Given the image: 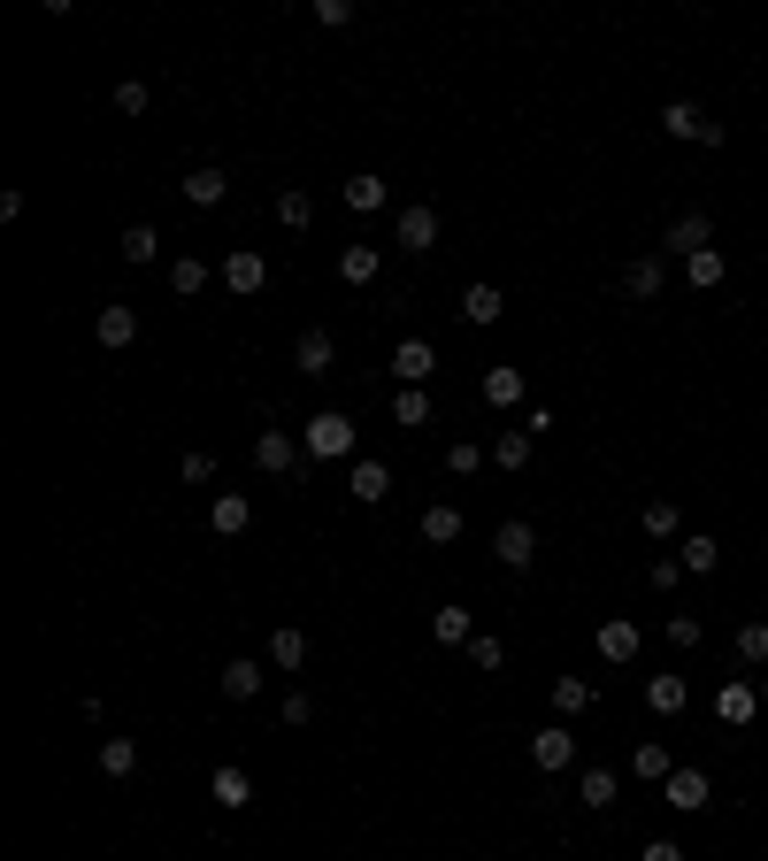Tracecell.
Returning a JSON list of instances; mask_svg holds the SVG:
<instances>
[{
    "label": "cell",
    "mask_w": 768,
    "mask_h": 861,
    "mask_svg": "<svg viewBox=\"0 0 768 861\" xmlns=\"http://www.w3.org/2000/svg\"><path fill=\"white\" fill-rule=\"evenodd\" d=\"M614 792H622L614 769H585V777H577V800H585V808H614Z\"/></svg>",
    "instance_id": "obj_27"
},
{
    "label": "cell",
    "mask_w": 768,
    "mask_h": 861,
    "mask_svg": "<svg viewBox=\"0 0 768 861\" xmlns=\"http://www.w3.org/2000/svg\"><path fill=\"white\" fill-rule=\"evenodd\" d=\"M431 369H439V346L431 339H400L392 346V377H400V385H423Z\"/></svg>",
    "instance_id": "obj_9"
},
{
    "label": "cell",
    "mask_w": 768,
    "mask_h": 861,
    "mask_svg": "<svg viewBox=\"0 0 768 861\" xmlns=\"http://www.w3.org/2000/svg\"><path fill=\"white\" fill-rule=\"evenodd\" d=\"M530 762H538V769H569V762H577V731H569V723H546V731L530 738Z\"/></svg>",
    "instance_id": "obj_7"
},
{
    "label": "cell",
    "mask_w": 768,
    "mask_h": 861,
    "mask_svg": "<svg viewBox=\"0 0 768 861\" xmlns=\"http://www.w3.org/2000/svg\"><path fill=\"white\" fill-rule=\"evenodd\" d=\"M699 639H707V631H699V616H669V647H684V654H692Z\"/></svg>",
    "instance_id": "obj_43"
},
{
    "label": "cell",
    "mask_w": 768,
    "mask_h": 861,
    "mask_svg": "<svg viewBox=\"0 0 768 861\" xmlns=\"http://www.w3.org/2000/svg\"><path fill=\"white\" fill-rule=\"evenodd\" d=\"M715 715H723L730 731H746V723L761 715V685H738V678H730V685L715 692Z\"/></svg>",
    "instance_id": "obj_10"
},
{
    "label": "cell",
    "mask_w": 768,
    "mask_h": 861,
    "mask_svg": "<svg viewBox=\"0 0 768 861\" xmlns=\"http://www.w3.org/2000/svg\"><path fill=\"white\" fill-rule=\"evenodd\" d=\"M738 662H746V670H768V623H738Z\"/></svg>",
    "instance_id": "obj_37"
},
{
    "label": "cell",
    "mask_w": 768,
    "mask_h": 861,
    "mask_svg": "<svg viewBox=\"0 0 768 861\" xmlns=\"http://www.w3.org/2000/svg\"><path fill=\"white\" fill-rule=\"evenodd\" d=\"M622 285H630V301H653V293H661V254H638V262L622 270Z\"/></svg>",
    "instance_id": "obj_29"
},
{
    "label": "cell",
    "mask_w": 768,
    "mask_h": 861,
    "mask_svg": "<svg viewBox=\"0 0 768 861\" xmlns=\"http://www.w3.org/2000/svg\"><path fill=\"white\" fill-rule=\"evenodd\" d=\"M645 538H661V546H669V538H676V531H684V516H676V501H653V508H645Z\"/></svg>",
    "instance_id": "obj_36"
},
{
    "label": "cell",
    "mask_w": 768,
    "mask_h": 861,
    "mask_svg": "<svg viewBox=\"0 0 768 861\" xmlns=\"http://www.w3.org/2000/svg\"><path fill=\"white\" fill-rule=\"evenodd\" d=\"M461 316H469L476 332H484V324H499V316H507V301H499V285H469V293H461Z\"/></svg>",
    "instance_id": "obj_14"
},
{
    "label": "cell",
    "mask_w": 768,
    "mask_h": 861,
    "mask_svg": "<svg viewBox=\"0 0 768 861\" xmlns=\"http://www.w3.org/2000/svg\"><path fill=\"white\" fill-rule=\"evenodd\" d=\"M661 792H669V808H676V816H699V808H707V777H699V769H676Z\"/></svg>",
    "instance_id": "obj_12"
},
{
    "label": "cell",
    "mask_w": 768,
    "mask_h": 861,
    "mask_svg": "<svg viewBox=\"0 0 768 861\" xmlns=\"http://www.w3.org/2000/svg\"><path fill=\"white\" fill-rule=\"evenodd\" d=\"M661 246H669V254H684V262H692V254H707V246H715V223H707V216H699V208H684V216H676V223H669V231H661Z\"/></svg>",
    "instance_id": "obj_3"
},
{
    "label": "cell",
    "mask_w": 768,
    "mask_h": 861,
    "mask_svg": "<svg viewBox=\"0 0 768 861\" xmlns=\"http://www.w3.org/2000/svg\"><path fill=\"white\" fill-rule=\"evenodd\" d=\"M277 223H285V231H307V223H315V200H307L301 185H285V192H277Z\"/></svg>",
    "instance_id": "obj_33"
},
{
    "label": "cell",
    "mask_w": 768,
    "mask_h": 861,
    "mask_svg": "<svg viewBox=\"0 0 768 861\" xmlns=\"http://www.w3.org/2000/svg\"><path fill=\"white\" fill-rule=\"evenodd\" d=\"M645 707H653V715H684V707H692V685H684V678H645Z\"/></svg>",
    "instance_id": "obj_13"
},
{
    "label": "cell",
    "mask_w": 768,
    "mask_h": 861,
    "mask_svg": "<svg viewBox=\"0 0 768 861\" xmlns=\"http://www.w3.org/2000/svg\"><path fill=\"white\" fill-rule=\"evenodd\" d=\"M446 470H454V477H476V447H469V439L446 447Z\"/></svg>",
    "instance_id": "obj_48"
},
{
    "label": "cell",
    "mask_w": 768,
    "mask_h": 861,
    "mask_svg": "<svg viewBox=\"0 0 768 861\" xmlns=\"http://www.w3.org/2000/svg\"><path fill=\"white\" fill-rule=\"evenodd\" d=\"M630 777H645V785H669V777H676V762H669V746H661V738H645V746L630 754Z\"/></svg>",
    "instance_id": "obj_17"
},
{
    "label": "cell",
    "mask_w": 768,
    "mask_h": 861,
    "mask_svg": "<svg viewBox=\"0 0 768 861\" xmlns=\"http://www.w3.org/2000/svg\"><path fill=\"white\" fill-rule=\"evenodd\" d=\"M223 192H231V177L215 170V162H200V170L185 177V200H192V208H215V200H223Z\"/></svg>",
    "instance_id": "obj_19"
},
{
    "label": "cell",
    "mask_w": 768,
    "mask_h": 861,
    "mask_svg": "<svg viewBox=\"0 0 768 861\" xmlns=\"http://www.w3.org/2000/svg\"><path fill=\"white\" fill-rule=\"evenodd\" d=\"M661 132H669V139H699V132H707V116H699L692 101H669V108H661Z\"/></svg>",
    "instance_id": "obj_28"
},
{
    "label": "cell",
    "mask_w": 768,
    "mask_h": 861,
    "mask_svg": "<svg viewBox=\"0 0 768 861\" xmlns=\"http://www.w3.org/2000/svg\"><path fill=\"white\" fill-rule=\"evenodd\" d=\"M423 538H431V546H454V538H461V508H454V501L423 508Z\"/></svg>",
    "instance_id": "obj_32"
},
{
    "label": "cell",
    "mask_w": 768,
    "mask_h": 861,
    "mask_svg": "<svg viewBox=\"0 0 768 861\" xmlns=\"http://www.w3.org/2000/svg\"><path fill=\"white\" fill-rule=\"evenodd\" d=\"M293 361H301V377H330V361H338V339H330V332H301Z\"/></svg>",
    "instance_id": "obj_11"
},
{
    "label": "cell",
    "mask_w": 768,
    "mask_h": 861,
    "mask_svg": "<svg viewBox=\"0 0 768 861\" xmlns=\"http://www.w3.org/2000/svg\"><path fill=\"white\" fill-rule=\"evenodd\" d=\"M277 715H285V731H301V723H315V700H307V692H285Z\"/></svg>",
    "instance_id": "obj_44"
},
{
    "label": "cell",
    "mask_w": 768,
    "mask_h": 861,
    "mask_svg": "<svg viewBox=\"0 0 768 861\" xmlns=\"http://www.w3.org/2000/svg\"><path fill=\"white\" fill-rule=\"evenodd\" d=\"M676 585H684V561L661 554V561H653V592H676Z\"/></svg>",
    "instance_id": "obj_46"
},
{
    "label": "cell",
    "mask_w": 768,
    "mask_h": 861,
    "mask_svg": "<svg viewBox=\"0 0 768 861\" xmlns=\"http://www.w3.org/2000/svg\"><path fill=\"white\" fill-rule=\"evenodd\" d=\"M385 493H392V470H385V462H354V501H361V508H377Z\"/></svg>",
    "instance_id": "obj_26"
},
{
    "label": "cell",
    "mask_w": 768,
    "mask_h": 861,
    "mask_svg": "<svg viewBox=\"0 0 768 861\" xmlns=\"http://www.w3.org/2000/svg\"><path fill=\"white\" fill-rule=\"evenodd\" d=\"M684 277H692L699 293H715V285H723V246H707V254H692V262H684Z\"/></svg>",
    "instance_id": "obj_38"
},
{
    "label": "cell",
    "mask_w": 768,
    "mask_h": 861,
    "mask_svg": "<svg viewBox=\"0 0 768 861\" xmlns=\"http://www.w3.org/2000/svg\"><path fill=\"white\" fill-rule=\"evenodd\" d=\"M392 423H400V431H423V423H431V392H423V385H400V392H392Z\"/></svg>",
    "instance_id": "obj_15"
},
{
    "label": "cell",
    "mask_w": 768,
    "mask_h": 861,
    "mask_svg": "<svg viewBox=\"0 0 768 861\" xmlns=\"http://www.w3.org/2000/svg\"><path fill=\"white\" fill-rule=\"evenodd\" d=\"M484 400H492V408H515V400H523V369H507V361L484 369Z\"/></svg>",
    "instance_id": "obj_30"
},
{
    "label": "cell",
    "mask_w": 768,
    "mask_h": 861,
    "mask_svg": "<svg viewBox=\"0 0 768 861\" xmlns=\"http://www.w3.org/2000/svg\"><path fill=\"white\" fill-rule=\"evenodd\" d=\"M392 246H408V254H431V246H439V208H431V200L400 208V216H392Z\"/></svg>",
    "instance_id": "obj_2"
},
{
    "label": "cell",
    "mask_w": 768,
    "mask_h": 861,
    "mask_svg": "<svg viewBox=\"0 0 768 861\" xmlns=\"http://www.w3.org/2000/svg\"><path fill=\"white\" fill-rule=\"evenodd\" d=\"M93 339L108 346V354H124V346L139 339V308H124V301H108V308L93 316Z\"/></svg>",
    "instance_id": "obj_5"
},
{
    "label": "cell",
    "mask_w": 768,
    "mask_h": 861,
    "mask_svg": "<svg viewBox=\"0 0 768 861\" xmlns=\"http://www.w3.org/2000/svg\"><path fill=\"white\" fill-rule=\"evenodd\" d=\"M116 108H124V116H147V85L124 77V85H116Z\"/></svg>",
    "instance_id": "obj_45"
},
{
    "label": "cell",
    "mask_w": 768,
    "mask_h": 861,
    "mask_svg": "<svg viewBox=\"0 0 768 861\" xmlns=\"http://www.w3.org/2000/svg\"><path fill=\"white\" fill-rule=\"evenodd\" d=\"M600 662H638V623H600Z\"/></svg>",
    "instance_id": "obj_21"
},
{
    "label": "cell",
    "mask_w": 768,
    "mask_h": 861,
    "mask_svg": "<svg viewBox=\"0 0 768 861\" xmlns=\"http://www.w3.org/2000/svg\"><path fill=\"white\" fill-rule=\"evenodd\" d=\"M208 800H215V808H231V816H239V808H254V777H246V769H239V762H223V769H215V777H208Z\"/></svg>",
    "instance_id": "obj_8"
},
{
    "label": "cell",
    "mask_w": 768,
    "mask_h": 861,
    "mask_svg": "<svg viewBox=\"0 0 768 861\" xmlns=\"http://www.w3.org/2000/svg\"><path fill=\"white\" fill-rule=\"evenodd\" d=\"M338 192H346V208H354V216H377V208H385V177H369V170H354Z\"/></svg>",
    "instance_id": "obj_18"
},
{
    "label": "cell",
    "mask_w": 768,
    "mask_h": 861,
    "mask_svg": "<svg viewBox=\"0 0 768 861\" xmlns=\"http://www.w3.org/2000/svg\"><path fill=\"white\" fill-rule=\"evenodd\" d=\"M377 270H385L377 246H346V254H338V277H346V285H377Z\"/></svg>",
    "instance_id": "obj_24"
},
{
    "label": "cell",
    "mask_w": 768,
    "mask_h": 861,
    "mask_svg": "<svg viewBox=\"0 0 768 861\" xmlns=\"http://www.w3.org/2000/svg\"><path fill=\"white\" fill-rule=\"evenodd\" d=\"M223 285H231V293H262V285H270V262H262L254 246H231V254H223Z\"/></svg>",
    "instance_id": "obj_6"
},
{
    "label": "cell",
    "mask_w": 768,
    "mask_h": 861,
    "mask_svg": "<svg viewBox=\"0 0 768 861\" xmlns=\"http://www.w3.org/2000/svg\"><path fill=\"white\" fill-rule=\"evenodd\" d=\"M154 254H161V231H154V223H131V231H124V262H154Z\"/></svg>",
    "instance_id": "obj_40"
},
{
    "label": "cell",
    "mask_w": 768,
    "mask_h": 861,
    "mask_svg": "<svg viewBox=\"0 0 768 861\" xmlns=\"http://www.w3.org/2000/svg\"><path fill=\"white\" fill-rule=\"evenodd\" d=\"M101 769H108V777H131V769H139V746H131V738H101Z\"/></svg>",
    "instance_id": "obj_39"
},
{
    "label": "cell",
    "mask_w": 768,
    "mask_h": 861,
    "mask_svg": "<svg viewBox=\"0 0 768 861\" xmlns=\"http://www.w3.org/2000/svg\"><path fill=\"white\" fill-rule=\"evenodd\" d=\"M270 662H277L285 678H301V670H307V639L293 631V623H285V631H270Z\"/></svg>",
    "instance_id": "obj_20"
},
{
    "label": "cell",
    "mask_w": 768,
    "mask_h": 861,
    "mask_svg": "<svg viewBox=\"0 0 768 861\" xmlns=\"http://www.w3.org/2000/svg\"><path fill=\"white\" fill-rule=\"evenodd\" d=\"M200 285H208V262H200V254H177V262H169V293H185V301H192Z\"/></svg>",
    "instance_id": "obj_34"
},
{
    "label": "cell",
    "mask_w": 768,
    "mask_h": 861,
    "mask_svg": "<svg viewBox=\"0 0 768 861\" xmlns=\"http://www.w3.org/2000/svg\"><path fill=\"white\" fill-rule=\"evenodd\" d=\"M208 523H215L223 538H239V531L254 523V508H246V493H215V508H208Z\"/></svg>",
    "instance_id": "obj_22"
},
{
    "label": "cell",
    "mask_w": 768,
    "mask_h": 861,
    "mask_svg": "<svg viewBox=\"0 0 768 861\" xmlns=\"http://www.w3.org/2000/svg\"><path fill=\"white\" fill-rule=\"evenodd\" d=\"M315 15H323L330 31H346V23H354V0H315Z\"/></svg>",
    "instance_id": "obj_47"
},
{
    "label": "cell",
    "mask_w": 768,
    "mask_h": 861,
    "mask_svg": "<svg viewBox=\"0 0 768 861\" xmlns=\"http://www.w3.org/2000/svg\"><path fill=\"white\" fill-rule=\"evenodd\" d=\"M301 439H307V454H315V462H346V454H354V416H338V408H323V416L307 423Z\"/></svg>",
    "instance_id": "obj_1"
},
{
    "label": "cell",
    "mask_w": 768,
    "mask_h": 861,
    "mask_svg": "<svg viewBox=\"0 0 768 861\" xmlns=\"http://www.w3.org/2000/svg\"><path fill=\"white\" fill-rule=\"evenodd\" d=\"M638 861H684V847H676V839H653V847H645Z\"/></svg>",
    "instance_id": "obj_49"
},
{
    "label": "cell",
    "mask_w": 768,
    "mask_h": 861,
    "mask_svg": "<svg viewBox=\"0 0 768 861\" xmlns=\"http://www.w3.org/2000/svg\"><path fill=\"white\" fill-rule=\"evenodd\" d=\"M431 639H439V647H469V639H476V631H469V608H461V600H446V608L431 616Z\"/></svg>",
    "instance_id": "obj_23"
},
{
    "label": "cell",
    "mask_w": 768,
    "mask_h": 861,
    "mask_svg": "<svg viewBox=\"0 0 768 861\" xmlns=\"http://www.w3.org/2000/svg\"><path fill=\"white\" fill-rule=\"evenodd\" d=\"M262 692V662H231L223 670V700H254Z\"/></svg>",
    "instance_id": "obj_35"
},
{
    "label": "cell",
    "mask_w": 768,
    "mask_h": 861,
    "mask_svg": "<svg viewBox=\"0 0 768 861\" xmlns=\"http://www.w3.org/2000/svg\"><path fill=\"white\" fill-rule=\"evenodd\" d=\"M530 447H538V431H523V423H515V431H499V439H492V462H499V470H523V462H530Z\"/></svg>",
    "instance_id": "obj_25"
},
{
    "label": "cell",
    "mask_w": 768,
    "mask_h": 861,
    "mask_svg": "<svg viewBox=\"0 0 768 861\" xmlns=\"http://www.w3.org/2000/svg\"><path fill=\"white\" fill-rule=\"evenodd\" d=\"M761 707H768V678H761Z\"/></svg>",
    "instance_id": "obj_50"
},
{
    "label": "cell",
    "mask_w": 768,
    "mask_h": 861,
    "mask_svg": "<svg viewBox=\"0 0 768 861\" xmlns=\"http://www.w3.org/2000/svg\"><path fill=\"white\" fill-rule=\"evenodd\" d=\"M254 470L285 477V470H293V431H262V439H254Z\"/></svg>",
    "instance_id": "obj_16"
},
{
    "label": "cell",
    "mask_w": 768,
    "mask_h": 861,
    "mask_svg": "<svg viewBox=\"0 0 768 861\" xmlns=\"http://www.w3.org/2000/svg\"><path fill=\"white\" fill-rule=\"evenodd\" d=\"M492 554H499L507 569H530V561H538V531H530L523 516H507L499 531H492Z\"/></svg>",
    "instance_id": "obj_4"
},
{
    "label": "cell",
    "mask_w": 768,
    "mask_h": 861,
    "mask_svg": "<svg viewBox=\"0 0 768 861\" xmlns=\"http://www.w3.org/2000/svg\"><path fill=\"white\" fill-rule=\"evenodd\" d=\"M554 707H561V715H585V707H592V685H585V678H554Z\"/></svg>",
    "instance_id": "obj_41"
},
{
    "label": "cell",
    "mask_w": 768,
    "mask_h": 861,
    "mask_svg": "<svg viewBox=\"0 0 768 861\" xmlns=\"http://www.w3.org/2000/svg\"><path fill=\"white\" fill-rule=\"evenodd\" d=\"M469 662H476V670H499V662H507V647H499L492 631H476V639H469Z\"/></svg>",
    "instance_id": "obj_42"
},
{
    "label": "cell",
    "mask_w": 768,
    "mask_h": 861,
    "mask_svg": "<svg viewBox=\"0 0 768 861\" xmlns=\"http://www.w3.org/2000/svg\"><path fill=\"white\" fill-rule=\"evenodd\" d=\"M676 561H684V569H692V577H707V569H715V561H723V546H715V538H707V531H692V538H684V546H676Z\"/></svg>",
    "instance_id": "obj_31"
}]
</instances>
